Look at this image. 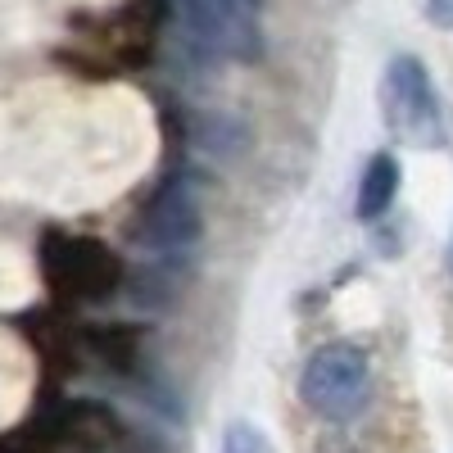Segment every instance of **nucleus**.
Listing matches in <instances>:
<instances>
[{"instance_id": "f8f14e48", "label": "nucleus", "mask_w": 453, "mask_h": 453, "mask_svg": "<svg viewBox=\"0 0 453 453\" xmlns=\"http://www.w3.org/2000/svg\"><path fill=\"white\" fill-rule=\"evenodd\" d=\"M431 23L453 27V0H431Z\"/></svg>"}, {"instance_id": "20e7f679", "label": "nucleus", "mask_w": 453, "mask_h": 453, "mask_svg": "<svg viewBox=\"0 0 453 453\" xmlns=\"http://www.w3.org/2000/svg\"><path fill=\"white\" fill-rule=\"evenodd\" d=\"M46 426V435L55 440V449H78V453H104V449H119L123 440V418L100 399H64L55 408L36 412Z\"/></svg>"}, {"instance_id": "6e6552de", "label": "nucleus", "mask_w": 453, "mask_h": 453, "mask_svg": "<svg viewBox=\"0 0 453 453\" xmlns=\"http://www.w3.org/2000/svg\"><path fill=\"white\" fill-rule=\"evenodd\" d=\"M395 191H399V164L390 155H372V164L363 168V186H358V218H381Z\"/></svg>"}, {"instance_id": "7ed1b4c3", "label": "nucleus", "mask_w": 453, "mask_h": 453, "mask_svg": "<svg viewBox=\"0 0 453 453\" xmlns=\"http://www.w3.org/2000/svg\"><path fill=\"white\" fill-rule=\"evenodd\" d=\"M386 113L390 127L412 145H435L440 141V104L431 91V78L418 59H395L386 78Z\"/></svg>"}, {"instance_id": "0eeeda50", "label": "nucleus", "mask_w": 453, "mask_h": 453, "mask_svg": "<svg viewBox=\"0 0 453 453\" xmlns=\"http://www.w3.org/2000/svg\"><path fill=\"white\" fill-rule=\"evenodd\" d=\"M82 349H87L96 363H104L109 372L127 376V372H136V363H141V331L127 326V322L87 326V331H82Z\"/></svg>"}, {"instance_id": "ddd939ff", "label": "nucleus", "mask_w": 453, "mask_h": 453, "mask_svg": "<svg viewBox=\"0 0 453 453\" xmlns=\"http://www.w3.org/2000/svg\"><path fill=\"white\" fill-rule=\"evenodd\" d=\"M449 268H453V245H449Z\"/></svg>"}, {"instance_id": "9b49d317", "label": "nucleus", "mask_w": 453, "mask_h": 453, "mask_svg": "<svg viewBox=\"0 0 453 453\" xmlns=\"http://www.w3.org/2000/svg\"><path fill=\"white\" fill-rule=\"evenodd\" d=\"M119 453H173V444L168 440H159V435H145V431H123V440H119Z\"/></svg>"}, {"instance_id": "39448f33", "label": "nucleus", "mask_w": 453, "mask_h": 453, "mask_svg": "<svg viewBox=\"0 0 453 453\" xmlns=\"http://www.w3.org/2000/svg\"><path fill=\"white\" fill-rule=\"evenodd\" d=\"M136 236H141V245L159 250V254H177V250L191 245L200 236V204L191 196V186H181V181L164 186V191L145 204V213L136 222Z\"/></svg>"}, {"instance_id": "423d86ee", "label": "nucleus", "mask_w": 453, "mask_h": 453, "mask_svg": "<svg viewBox=\"0 0 453 453\" xmlns=\"http://www.w3.org/2000/svg\"><path fill=\"white\" fill-rule=\"evenodd\" d=\"M186 27L218 50L254 46V5L258 0H181Z\"/></svg>"}, {"instance_id": "1a4fd4ad", "label": "nucleus", "mask_w": 453, "mask_h": 453, "mask_svg": "<svg viewBox=\"0 0 453 453\" xmlns=\"http://www.w3.org/2000/svg\"><path fill=\"white\" fill-rule=\"evenodd\" d=\"M32 345L36 354L46 358L50 372H73L78 367V349H82V335H73L68 326H59L55 318H42V322H32Z\"/></svg>"}, {"instance_id": "f257e3e1", "label": "nucleus", "mask_w": 453, "mask_h": 453, "mask_svg": "<svg viewBox=\"0 0 453 453\" xmlns=\"http://www.w3.org/2000/svg\"><path fill=\"white\" fill-rule=\"evenodd\" d=\"M42 277H46L50 295L73 299V304H96V299H109L119 290L123 263L109 245H100L91 236L50 232L42 241Z\"/></svg>"}, {"instance_id": "f03ea898", "label": "nucleus", "mask_w": 453, "mask_h": 453, "mask_svg": "<svg viewBox=\"0 0 453 453\" xmlns=\"http://www.w3.org/2000/svg\"><path fill=\"white\" fill-rule=\"evenodd\" d=\"M367 390V358L354 345H326L309 358L304 376H299V395L304 403L326 422H345L358 412Z\"/></svg>"}, {"instance_id": "9d476101", "label": "nucleus", "mask_w": 453, "mask_h": 453, "mask_svg": "<svg viewBox=\"0 0 453 453\" xmlns=\"http://www.w3.org/2000/svg\"><path fill=\"white\" fill-rule=\"evenodd\" d=\"M222 453H268V444H263V435L245 422H232L222 431Z\"/></svg>"}]
</instances>
